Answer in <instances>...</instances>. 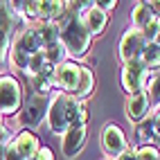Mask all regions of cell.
Masks as SVG:
<instances>
[{
	"mask_svg": "<svg viewBox=\"0 0 160 160\" xmlns=\"http://www.w3.org/2000/svg\"><path fill=\"white\" fill-rule=\"evenodd\" d=\"M59 29H61V43L66 45L70 57L81 59V57L88 54L92 38L86 32V27L81 25V20H79L77 12L72 9V5H70V12L59 20Z\"/></svg>",
	"mask_w": 160,
	"mask_h": 160,
	"instance_id": "6da1fadb",
	"label": "cell"
},
{
	"mask_svg": "<svg viewBox=\"0 0 160 160\" xmlns=\"http://www.w3.org/2000/svg\"><path fill=\"white\" fill-rule=\"evenodd\" d=\"M23 106V88L14 74L0 77V113L2 115H16Z\"/></svg>",
	"mask_w": 160,
	"mask_h": 160,
	"instance_id": "7a4b0ae2",
	"label": "cell"
},
{
	"mask_svg": "<svg viewBox=\"0 0 160 160\" xmlns=\"http://www.w3.org/2000/svg\"><path fill=\"white\" fill-rule=\"evenodd\" d=\"M147 79H149V70L142 63V59L129 61L122 66V88L129 92V97L138 95V92H144Z\"/></svg>",
	"mask_w": 160,
	"mask_h": 160,
	"instance_id": "3957f363",
	"label": "cell"
},
{
	"mask_svg": "<svg viewBox=\"0 0 160 160\" xmlns=\"http://www.w3.org/2000/svg\"><path fill=\"white\" fill-rule=\"evenodd\" d=\"M48 104H50V97L48 95H29L23 111H20V117L18 122L27 126V129H36V126L43 122V117L48 115Z\"/></svg>",
	"mask_w": 160,
	"mask_h": 160,
	"instance_id": "277c9868",
	"label": "cell"
},
{
	"mask_svg": "<svg viewBox=\"0 0 160 160\" xmlns=\"http://www.w3.org/2000/svg\"><path fill=\"white\" fill-rule=\"evenodd\" d=\"M68 99L70 95L57 92L48 104V124H50V131L57 135H63L68 131Z\"/></svg>",
	"mask_w": 160,
	"mask_h": 160,
	"instance_id": "5b68a950",
	"label": "cell"
},
{
	"mask_svg": "<svg viewBox=\"0 0 160 160\" xmlns=\"http://www.w3.org/2000/svg\"><path fill=\"white\" fill-rule=\"evenodd\" d=\"M147 48V41L144 36L140 34L138 29H126L124 32V36L120 41V48H117V57H120L122 63H129V61H135V59H140L142 57V52Z\"/></svg>",
	"mask_w": 160,
	"mask_h": 160,
	"instance_id": "8992f818",
	"label": "cell"
},
{
	"mask_svg": "<svg viewBox=\"0 0 160 160\" xmlns=\"http://www.w3.org/2000/svg\"><path fill=\"white\" fill-rule=\"evenodd\" d=\"M102 147H104V153L108 158H120L126 149H129V144H126V135L122 131L120 124H106L104 131H102Z\"/></svg>",
	"mask_w": 160,
	"mask_h": 160,
	"instance_id": "52a82bcc",
	"label": "cell"
},
{
	"mask_svg": "<svg viewBox=\"0 0 160 160\" xmlns=\"http://www.w3.org/2000/svg\"><path fill=\"white\" fill-rule=\"evenodd\" d=\"M79 63L74 61H66L61 66H54V86L66 92V95H72L74 88H77V81H79Z\"/></svg>",
	"mask_w": 160,
	"mask_h": 160,
	"instance_id": "ba28073f",
	"label": "cell"
},
{
	"mask_svg": "<svg viewBox=\"0 0 160 160\" xmlns=\"http://www.w3.org/2000/svg\"><path fill=\"white\" fill-rule=\"evenodd\" d=\"M88 138V126H68V131L61 138V151L66 158H77L81 153Z\"/></svg>",
	"mask_w": 160,
	"mask_h": 160,
	"instance_id": "9c48e42d",
	"label": "cell"
},
{
	"mask_svg": "<svg viewBox=\"0 0 160 160\" xmlns=\"http://www.w3.org/2000/svg\"><path fill=\"white\" fill-rule=\"evenodd\" d=\"M149 113H151V104H149L147 92L131 95V97L126 99V117H129V122L140 124L149 117Z\"/></svg>",
	"mask_w": 160,
	"mask_h": 160,
	"instance_id": "30bf717a",
	"label": "cell"
},
{
	"mask_svg": "<svg viewBox=\"0 0 160 160\" xmlns=\"http://www.w3.org/2000/svg\"><path fill=\"white\" fill-rule=\"evenodd\" d=\"M14 48H18L20 52H25L27 57H36V54L43 52V43H41L36 29H25V32H20V36L14 41Z\"/></svg>",
	"mask_w": 160,
	"mask_h": 160,
	"instance_id": "8fae6325",
	"label": "cell"
},
{
	"mask_svg": "<svg viewBox=\"0 0 160 160\" xmlns=\"http://www.w3.org/2000/svg\"><path fill=\"white\" fill-rule=\"evenodd\" d=\"M12 7L9 2H0V59H5L7 45H9V34H12Z\"/></svg>",
	"mask_w": 160,
	"mask_h": 160,
	"instance_id": "7c38bea8",
	"label": "cell"
},
{
	"mask_svg": "<svg viewBox=\"0 0 160 160\" xmlns=\"http://www.w3.org/2000/svg\"><path fill=\"white\" fill-rule=\"evenodd\" d=\"M92 90H95V74H92L90 68L81 66L79 68V81H77V88H74L72 97L79 99V102H86L92 95Z\"/></svg>",
	"mask_w": 160,
	"mask_h": 160,
	"instance_id": "4fadbf2b",
	"label": "cell"
},
{
	"mask_svg": "<svg viewBox=\"0 0 160 160\" xmlns=\"http://www.w3.org/2000/svg\"><path fill=\"white\" fill-rule=\"evenodd\" d=\"M14 147H16V151L23 156L25 160H29L32 156H34L36 151H38V138L32 133V131H20L16 138H14V142H12Z\"/></svg>",
	"mask_w": 160,
	"mask_h": 160,
	"instance_id": "5bb4252c",
	"label": "cell"
},
{
	"mask_svg": "<svg viewBox=\"0 0 160 160\" xmlns=\"http://www.w3.org/2000/svg\"><path fill=\"white\" fill-rule=\"evenodd\" d=\"M88 124V108L86 104L74 99L70 95L68 99V126H86Z\"/></svg>",
	"mask_w": 160,
	"mask_h": 160,
	"instance_id": "9a60e30c",
	"label": "cell"
},
{
	"mask_svg": "<svg viewBox=\"0 0 160 160\" xmlns=\"http://www.w3.org/2000/svg\"><path fill=\"white\" fill-rule=\"evenodd\" d=\"M36 34H38V38H41V43H43V50L61 41V29H59V23H52V20H45V23L36 29Z\"/></svg>",
	"mask_w": 160,
	"mask_h": 160,
	"instance_id": "2e32d148",
	"label": "cell"
},
{
	"mask_svg": "<svg viewBox=\"0 0 160 160\" xmlns=\"http://www.w3.org/2000/svg\"><path fill=\"white\" fill-rule=\"evenodd\" d=\"M151 18H153V14L149 12L147 2H135V7L131 9V23H133V29L142 32L149 23H151Z\"/></svg>",
	"mask_w": 160,
	"mask_h": 160,
	"instance_id": "e0dca14e",
	"label": "cell"
},
{
	"mask_svg": "<svg viewBox=\"0 0 160 160\" xmlns=\"http://www.w3.org/2000/svg\"><path fill=\"white\" fill-rule=\"evenodd\" d=\"M144 92H147V97H149L151 108H158V106H160V68L153 70V72H149Z\"/></svg>",
	"mask_w": 160,
	"mask_h": 160,
	"instance_id": "ac0fdd59",
	"label": "cell"
},
{
	"mask_svg": "<svg viewBox=\"0 0 160 160\" xmlns=\"http://www.w3.org/2000/svg\"><path fill=\"white\" fill-rule=\"evenodd\" d=\"M43 54H45V61L48 63H52V66H61V63H66L68 61V50H66V45L61 43H54V45H50V48H45L43 50Z\"/></svg>",
	"mask_w": 160,
	"mask_h": 160,
	"instance_id": "d6986e66",
	"label": "cell"
},
{
	"mask_svg": "<svg viewBox=\"0 0 160 160\" xmlns=\"http://www.w3.org/2000/svg\"><path fill=\"white\" fill-rule=\"evenodd\" d=\"M140 59H142V63L147 66L149 72L158 70V68H160V48H158L156 43H147V48H144V52H142Z\"/></svg>",
	"mask_w": 160,
	"mask_h": 160,
	"instance_id": "ffe728a7",
	"label": "cell"
},
{
	"mask_svg": "<svg viewBox=\"0 0 160 160\" xmlns=\"http://www.w3.org/2000/svg\"><path fill=\"white\" fill-rule=\"evenodd\" d=\"M135 126H138V133H135V138H138V142H140V147H144V144H151V142H153V115H149L144 122L135 124Z\"/></svg>",
	"mask_w": 160,
	"mask_h": 160,
	"instance_id": "44dd1931",
	"label": "cell"
},
{
	"mask_svg": "<svg viewBox=\"0 0 160 160\" xmlns=\"http://www.w3.org/2000/svg\"><path fill=\"white\" fill-rule=\"evenodd\" d=\"M135 160H160V149H158V144L135 147Z\"/></svg>",
	"mask_w": 160,
	"mask_h": 160,
	"instance_id": "7402d4cb",
	"label": "cell"
},
{
	"mask_svg": "<svg viewBox=\"0 0 160 160\" xmlns=\"http://www.w3.org/2000/svg\"><path fill=\"white\" fill-rule=\"evenodd\" d=\"M48 66V61H45V54H43V52H41V54H36V57H32L29 59V66H27V77H36V74L41 72V70H43Z\"/></svg>",
	"mask_w": 160,
	"mask_h": 160,
	"instance_id": "603a6c76",
	"label": "cell"
},
{
	"mask_svg": "<svg viewBox=\"0 0 160 160\" xmlns=\"http://www.w3.org/2000/svg\"><path fill=\"white\" fill-rule=\"evenodd\" d=\"M158 32H160V18H151V23H149L142 32H140V34L144 36V41H147V43H153V38H156V34H158Z\"/></svg>",
	"mask_w": 160,
	"mask_h": 160,
	"instance_id": "cb8c5ba5",
	"label": "cell"
},
{
	"mask_svg": "<svg viewBox=\"0 0 160 160\" xmlns=\"http://www.w3.org/2000/svg\"><path fill=\"white\" fill-rule=\"evenodd\" d=\"M2 160H25V158L16 151V147L12 142H9L7 147H2Z\"/></svg>",
	"mask_w": 160,
	"mask_h": 160,
	"instance_id": "d4e9b609",
	"label": "cell"
},
{
	"mask_svg": "<svg viewBox=\"0 0 160 160\" xmlns=\"http://www.w3.org/2000/svg\"><path fill=\"white\" fill-rule=\"evenodd\" d=\"M29 160H54V153H52L50 147H38V151L32 156Z\"/></svg>",
	"mask_w": 160,
	"mask_h": 160,
	"instance_id": "484cf974",
	"label": "cell"
},
{
	"mask_svg": "<svg viewBox=\"0 0 160 160\" xmlns=\"http://www.w3.org/2000/svg\"><path fill=\"white\" fill-rule=\"evenodd\" d=\"M95 5H97L104 14H108V12H113V9H115V5H117V2H115V0H106V2H95Z\"/></svg>",
	"mask_w": 160,
	"mask_h": 160,
	"instance_id": "4316f807",
	"label": "cell"
},
{
	"mask_svg": "<svg viewBox=\"0 0 160 160\" xmlns=\"http://www.w3.org/2000/svg\"><path fill=\"white\" fill-rule=\"evenodd\" d=\"M153 140H158L160 144V113L153 115Z\"/></svg>",
	"mask_w": 160,
	"mask_h": 160,
	"instance_id": "83f0119b",
	"label": "cell"
},
{
	"mask_svg": "<svg viewBox=\"0 0 160 160\" xmlns=\"http://www.w3.org/2000/svg\"><path fill=\"white\" fill-rule=\"evenodd\" d=\"M147 7H149V12H151L156 18H160V0H153V2H147Z\"/></svg>",
	"mask_w": 160,
	"mask_h": 160,
	"instance_id": "f1b7e54d",
	"label": "cell"
},
{
	"mask_svg": "<svg viewBox=\"0 0 160 160\" xmlns=\"http://www.w3.org/2000/svg\"><path fill=\"white\" fill-rule=\"evenodd\" d=\"M115 160H135V147H133V149H126V151H124L120 158H115Z\"/></svg>",
	"mask_w": 160,
	"mask_h": 160,
	"instance_id": "f546056e",
	"label": "cell"
},
{
	"mask_svg": "<svg viewBox=\"0 0 160 160\" xmlns=\"http://www.w3.org/2000/svg\"><path fill=\"white\" fill-rule=\"evenodd\" d=\"M153 43H156V45L160 48V32H158V34H156V38H153Z\"/></svg>",
	"mask_w": 160,
	"mask_h": 160,
	"instance_id": "4dcf8cb0",
	"label": "cell"
},
{
	"mask_svg": "<svg viewBox=\"0 0 160 160\" xmlns=\"http://www.w3.org/2000/svg\"><path fill=\"white\" fill-rule=\"evenodd\" d=\"M0 126H2V113H0Z\"/></svg>",
	"mask_w": 160,
	"mask_h": 160,
	"instance_id": "1f68e13d",
	"label": "cell"
}]
</instances>
